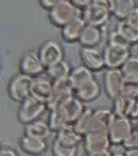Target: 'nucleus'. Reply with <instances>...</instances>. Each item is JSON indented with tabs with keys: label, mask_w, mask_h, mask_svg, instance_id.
Segmentation results:
<instances>
[{
	"label": "nucleus",
	"mask_w": 138,
	"mask_h": 156,
	"mask_svg": "<svg viewBox=\"0 0 138 156\" xmlns=\"http://www.w3.org/2000/svg\"><path fill=\"white\" fill-rule=\"evenodd\" d=\"M81 16L82 11L78 9L70 0H62L48 10V18L50 22L60 29Z\"/></svg>",
	"instance_id": "nucleus-1"
},
{
	"label": "nucleus",
	"mask_w": 138,
	"mask_h": 156,
	"mask_svg": "<svg viewBox=\"0 0 138 156\" xmlns=\"http://www.w3.org/2000/svg\"><path fill=\"white\" fill-rule=\"evenodd\" d=\"M45 112H48V105L30 95L20 103L17 112V119L21 124L27 125L33 121L41 119Z\"/></svg>",
	"instance_id": "nucleus-2"
},
{
	"label": "nucleus",
	"mask_w": 138,
	"mask_h": 156,
	"mask_svg": "<svg viewBox=\"0 0 138 156\" xmlns=\"http://www.w3.org/2000/svg\"><path fill=\"white\" fill-rule=\"evenodd\" d=\"M57 110L59 111L62 120L64 121L66 125H74L85 112L86 108H85L84 102H82L75 95H71L64 99L57 105Z\"/></svg>",
	"instance_id": "nucleus-3"
},
{
	"label": "nucleus",
	"mask_w": 138,
	"mask_h": 156,
	"mask_svg": "<svg viewBox=\"0 0 138 156\" xmlns=\"http://www.w3.org/2000/svg\"><path fill=\"white\" fill-rule=\"evenodd\" d=\"M32 78L22 73H18L11 76L7 85V92L10 99L16 103H21L22 101L31 95V84Z\"/></svg>",
	"instance_id": "nucleus-4"
},
{
	"label": "nucleus",
	"mask_w": 138,
	"mask_h": 156,
	"mask_svg": "<svg viewBox=\"0 0 138 156\" xmlns=\"http://www.w3.org/2000/svg\"><path fill=\"white\" fill-rule=\"evenodd\" d=\"M19 70L22 74H26L30 78L34 79L41 76V75H44L47 68L40 59L38 51L28 50L22 54L21 59H20Z\"/></svg>",
	"instance_id": "nucleus-5"
},
{
	"label": "nucleus",
	"mask_w": 138,
	"mask_h": 156,
	"mask_svg": "<svg viewBox=\"0 0 138 156\" xmlns=\"http://www.w3.org/2000/svg\"><path fill=\"white\" fill-rule=\"evenodd\" d=\"M38 53L47 69L49 66L64 60L63 45L57 40L49 39L43 41L38 49Z\"/></svg>",
	"instance_id": "nucleus-6"
},
{
	"label": "nucleus",
	"mask_w": 138,
	"mask_h": 156,
	"mask_svg": "<svg viewBox=\"0 0 138 156\" xmlns=\"http://www.w3.org/2000/svg\"><path fill=\"white\" fill-rule=\"evenodd\" d=\"M105 68L107 69H120L130 57V47L107 43L103 50Z\"/></svg>",
	"instance_id": "nucleus-7"
},
{
	"label": "nucleus",
	"mask_w": 138,
	"mask_h": 156,
	"mask_svg": "<svg viewBox=\"0 0 138 156\" xmlns=\"http://www.w3.org/2000/svg\"><path fill=\"white\" fill-rule=\"evenodd\" d=\"M134 131L132 119L126 116H117L115 115L112 122L111 127L108 129V136L112 144H122L126 142L127 138Z\"/></svg>",
	"instance_id": "nucleus-8"
},
{
	"label": "nucleus",
	"mask_w": 138,
	"mask_h": 156,
	"mask_svg": "<svg viewBox=\"0 0 138 156\" xmlns=\"http://www.w3.org/2000/svg\"><path fill=\"white\" fill-rule=\"evenodd\" d=\"M112 142L106 132H88L83 138V146L86 154H93L109 150Z\"/></svg>",
	"instance_id": "nucleus-9"
},
{
	"label": "nucleus",
	"mask_w": 138,
	"mask_h": 156,
	"mask_svg": "<svg viewBox=\"0 0 138 156\" xmlns=\"http://www.w3.org/2000/svg\"><path fill=\"white\" fill-rule=\"evenodd\" d=\"M125 75L120 69H107L104 73L103 83L105 93L111 100H114L116 96L122 94V87Z\"/></svg>",
	"instance_id": "nucleus-10"
},
{
	"label": "nucleus",
	"mask_w": 138,
	"mask_h": 156,
	"mask_svg": "<svg viewBox=\"0 0 138 156\" xmlns=\"http://www.w3.org/2000/svg\"><path fill=\"white\" fill-rule=\"evenodd\" d=\"M53 95V82L47 75L34 78L31 84V96L48 104Z\"/></svg>",
	"instance_id": "nucleus-11"
},
{
	"label": "nucleus",
	"mask_w": 138,
	"mask_h": 156,
	"mask_svg": "<svg viewBox=\"0 0 138 156\" xmlns=\"http://www.w3.org/2000/svg\"><path fill=\"white\" fill-rule=\"evenodd\" d=\"M80 58L87 69L91 71H101L105 68V60L104 54L98 48H87L82 47L80 50Z\"/></svg>",
	"instance_id": "nucleus-12"
},
{
	"label": "nucleus",
	"mask_w": 138,
	"mask_h": 156,
	"mask_svg": "<svg viewBox=\"0 0 138 156\" xmlns=\"http://www.w3.org/2000/svg\"><path fill=\"white\" fill-rule=\"evenodd\" d=\"M111 15L112 12H109L105 8L97 6L93 2L82 11V18L84 19L86 24L95 26V27L99 28L104 26L109 20Z\"/></svg>",
	"instance_id": "nucleus-13"
},
{
	"label": "nucleus",
	"mask_w": 138,
	"mask_h": 156,
	"mask_svg": "<svg viewBox=\"0 0 138 156\" xmlns=\"http://www.w3.org/2000/svg\"><path fill=\"white\" fill-rule=\"evenodd\" d=\"M115 114L112 110L108 108H93V114L91 120L90 132H106L111 127V124L114 120Z\"/></svg>",
	"instance_id": "nucleus-14"
},
{
	"label": "nucleus",
	"mask_w": 138,
	"mask_h": 156,
	"mask_svg": "<svg viewBox=\"0 0 138 156\" xmlns=\"http://www.w3.org/2000/svg\"><path fill=\"white\" fill-rule=\"evenodd\" d=\"M19 145H20L22 152L29 156H41L49 148L48 140L31 137V136L24 135V134L20 138Z\"/></svg>",
	"instance_id": "nucleus-15"
},
{
	"label": "nucleus",
	"mask_w": 138,
	"mask_h": 156,
	"mask_svg": "<svg viewBox=\"0 0 138 156\" xmlns=\"http://www.w3.org/2000/svg\"><path fill=\"white\" fill-rule=\"evenodd\" d=\"M85 26H86V22L81 16L61 28V38L66 43L78 42V39L84 30Z\"/></svg>",
	"instance_id": "nucleus-16"
},
{
	"label": "nucleus",
	"mask_w": 138,
	"mask_h": 156,
	"mask_svg": "<svg viewBox=\"0 0 138 156\" xmlns=\"http://www.w3.org/2000/svg\"><path fill=\"white\" fill-rule=\"evenodd\" d=\"M83 138L84 135H82L75 129L74 125H66L57 133V136L54 140L66 146L78 147L81 143H83Z\"/></svg>",
	"instance_id": "nucleus-17"
},
{
	"label": "nucleus",
	"mask_w": 138,
	"mask_h": 156,
	"mask_svg": "<svg viewBox=\"0 0 138 156\" xmlns=\"http://www.w3.org/2000/svg\"><path fill=\"white\" fill-rule=\"evenodd\" d=\"M103 40V32L102 29L95 26L86 24L84 30L82 32L78 43L81 47H87V48H97V45L101 44Z\"/></svg>",
	"instance_id": "nucleus-18"
},
{
	"label": "nucleus",
	"mask_w": 138,
	"mask_h": 156,
	"mask_svg": "<svg viewBox=\"0 0 138 156\" xmlns=\"http://www.w3.org/2000/svg\"><path fill=\"white\" fill-rule=\"evenodd\" d=\"M93 79H95L93 71H91L90 69H87L86 66L82 64V66H78L76 68H73L72 72L69 76V81L71 87H72L73 92H74L75 90L83 87L84 84L92 81Z\"/></svg>",
	"instance_id": "nucleus-19"
},
{
	"label": "nucleus",
	"mask_w": 138,
	"mask_h": 156,
	"mask_svg": "<svg viewBox=\"0 0 138 156\" xmlns=\"http://www.w3.org/2000/svg\"><path fill=\"white\" fill-rule=\"evenodd\" d=\"M78 99H80L82 102L88 103L93 102L94 100H96L101 94V84L97 81V79H93L92 81H90L88 83L84 84L83 87H81L80 89L75 90L73 92Z\"/></svg>",
	"instance_id": "nucleus-20"
},
{
	"label": "nucleus",
	"mask_w": 138,
	"mask_h": 156,
	"mask_svg": "<svg viewBox=\"0 0 138 156\" xmlns=\"http://www.w3.org/2000/svg\"><path fill=\"white\" fill-rule=\"evenodd\" d=\"M52 131L48 124V121H44L42 119H39L36 121H33L31 123L24 125L23 134L24 135L31 136L36 138H44L48 140L52 134Z\"/></svg>",
	"instance_id": "nucleus-21"
},
{
	"label": "nucleus",
	"mask_w": 138,
	"mask_h": 156,
	"mask_svg": "<svg viewBox=\"0 0 138 156\" xmlns=\"http://www.w3.org/2000/svg\"><path fill=\"white\" fill-rule=\"evenodd\" d=\"M72 69L73 68L70 66V63L67 61L62 60L53 64V66H49L45 71V75L49 79H51L52 82L64 80V79H69L70 74L72 72Z\"/></svg>",
	"instance_id": "nucleus-22"
},
{
	"label": "nucleus",
	"mask_w": 138,
	"mask_h": 156,
	"mask_svg": "<svg viewBox=\"0 0 138 156\" xmlns=\"http://www.w3.org/2000/svg\"><path fill=\"white\" fill-rule=\"evenodd\" d=\"M115 30L119 33L127 42H129L130 44L138 42V28L136 26H134V24H132L130 22H128L126 19L118 21Z\"/></svg>",
	"instance_id": "nucleus-23"
},
{
	"label": "nucleus",
	"mask_w": 138,
	"mask_h": 156,
	"mask_svg": "<svg viewBox=\"0 0 138 156\" xmlns=\"http://www.w3.org/2000/svg\"><path fill=\"white\" fill-rule=\"evenodd\" d=\"M135 0H115V7L113 15L119 20L126 19L130 12L136 8Z\"/></svg>",
	"instance_id": "nucleus-24"
},
{
	"label": "nucleus",
	"mask_w": 138,
	"mask_h": 156,
	"mask_svg": "<svg viewBox=\"0 0 138 156\" xmlns=\"http://www.w3.org/2000/svg\"><path fill=\"white\" fill-rule=\"evenodd\" d=\"M129 105H130V98L119 94L113 100V113L117 116H126L128 117Z\"/></svg>",
	"instance_id": "nucleus-25"
},
{
	"label": "nucleus",
	"mask_w": 138,
	"mask_h": 156,
	"mask_svg": "<svg viewBox=\"0 0 138 156\" xmlns=\"http://www.w3.org/2000/svg\"><path fill=\"white\" fill-rule=\"evenodd\" d=\"M52 156H78V147L66 146L53 140L51 146Z\"/></svg>",
	"instance_id": "nucleus-26"
},
{
	"label": "nucleus",
	"mask_w": 138,
	"mask_h": 156,
	"mask_svg": "<svg viewBox=\"0 0 138 156\" xmlns=\"http://www.w3.org/2000/svg\"><path fill=\"white\" fill-rule=\"evenodd\" d=\"M48 124L50 126L52 132L57 133L59 131L63 129L64 126H66V124L64 123V121L62 120L60 113L57 108L54 110H49L48 111Z\"/></svg>",
	"instance_id": "nucleus-27"
},
{
	"label": "nucleus",
	"mask_w": 138,
	"mask_h": 156,
	"mask_svg": "<svg viewBox=\"0 0 138 156\" xmlns=\"http://www.w3.org/2000/svg\"><path fill=\"white\" fill-rule=\"evenodd\" d=\"M92 114H93V108H86L84 113L82 114V116L78 120V122L74 124V127L81 133L82 135H85L86 133L90 132Z\"/></svg>",
	"instance_id": "nucleus-28"
},
{
	"label": "nucleus",
	"mask_w": 138,
	"mask_h": 156,
	"mask_svg": "<svg viewBox=\"0 0 138 156\" xmlns=\"http://www.w3.org/2000/svg\"><path fill=\"white\" fill-rule=\"evenodd\" d=\"M122 94L128 96V98H134V96L138 95V78L125 76L123 87H122Z\"/></svg>",
	"instance_id": "nucleus-29"
},
{
	"label": "nucleus",
	"mask_w": 138,
	"mask_h": 156,
	"mask_svg": "<svg viewBox=\"0 0 138 156\" xmlns=\"http://www.w3.org/2000/svg\"><path fill=\"white\" fill-rule=\"evenodd\" d=\"M125 76H135L138 78V57L130 55L129 59L120 68Z\"/></svg>",
	"instance_id": "nucleus-30"
},
{
	"label": "nucleus",
	"mask_w": 138,
	"mask_h": 156,
	"mask_svg": "<svg viewBox=\"0 0 138 156\" xmlns=\"http://www.w3.org/2000/svg\"><path fill=\"white\" fill-rule=\"evenodd\" d=\"M107 43H113V44H118V45H125V47H130V45H132L129 42H127L126 40L124 39L123 37L120 36L116 30H113L109 32Z\"/></svg>",
	"instance_id": "nucleus-31"
},
{
	"label": "nucleus",
	"mask_w": 138,
	"mask_h": 156,
	"mask_svg": "<svg viewBox=\"0 0 138 156\" xmlns=\"http://www.w3.org/2000/svg\"><path fill=\"white\" fill-rule=\"evenodd\" d=\"M123 146L126 150L127 148H138V123L135 129H134V131H133V133L130 134V136L123 144Z\"/></svg>",
	"instance_id": "nucleus-32"
},
{
	"label": "nucleus",
	"mask_w": 138,
	"mask_h": 156,
	"mask_svg": "<svg viewBox=\"0 0 138 156\" xmlns=\"http://www.w3.org/2000/svg\"><path fill=\"white\" fill-rule=\"evenodd\" d=\"M129 119H138V95L130 98V105H129Z\"/></svg>",
	"instance_id": "nucleus-33"
},
{
	"label": "nucleus",
	"mask_w": 138,
	"mask_h": 156,
	"mask_svg": "<svg viewBox=\"0 0 138 156\" xmlns=\"http://www.w3.org/2000/svg\"><path fill=\"white\" fill-rule=\"evenodd\" d=\"M93 3H95V5H97L99 7L105 8L106 10H108L112 13L114 11L115 0H93Z\"/></svg>",
	"instance_id": "nucleus-34"
},
{
	"label": "nucleus",
	"mask_w": 138,
	"mask_h": 156,
	"mask_svg": "<svg viewBox=\"0 0 138 156\" xmlns=\"http://www.w3.org/2000/svg\"><path fill=\"white\" fill-rule=\"evenodd\" d=\"M0 156H19V153L11 146H0Z\"/></svg>",
	"instance_id": "nucleus-35"
},
{
	"label": "nucleus",
	"mask_w": 138,
	"mask_h": 156,
	"mask_svg": "<svg viewBox=\"0 0 138 156\" xmlns=\"http://www.w3.org/2000/svg\"><path fill=\"white\" fill-rule=\"evenodd\" d=\"M70 1H71L78 9L81 10V11H83L85 8H87L91 3L93 2V0H70Z\"/></svg>",
	"instance_id": "nucleus-36"
},
{
	"label": "nucleus",
	"mask_w": 138,
	"mask_h": 156,
	"mask_svg": "<svg viewBox=\"0 0 138 156\" xmlns=\"http://www.w3.org/2000/svg\"><path fill=\"white\" fill-rule=\"evenodd\" d=\"M40 3V6L42 7L43 9L50 10L53 6H55L57 3H59L62 0H38Z\"/></svg>",
	"instance_id": "nucleus-37"
},
{
	"label": "nucleus",
	"mask_w": 138,
	"mask_h": 156,
	"mask_svg": "<svg viewBox=\"0 0 138 156\" xmlns=\"http://www.w3.org/2000/svg\"><path fill=\"white\" fill-rule=\"evenodd\" d=\"M126 20L138 28V7H136L135 9L130 12V15L127 17Z\"/></svg>",
	"instance_id": "nucleus-38"
},
{
	"label": "nucleus",
	"mask_w": 138,
	"mask_h": 156,
	"mask_svg": "<svg viewBox=\"0 0 138 156\" xmlns=\"http://www.w3.org/2000/svg\"><path fill=\"white\" fill-rule=\"evenodd\" d=\"M84 156H113V154L109 152V150H107V151H103V152H98V153L86 154Z\"/></svg>",
	"instance_id": "nucleus-39"
},
{
	"label": "nucleus",
	"mask_w": 138,
	"mask_h": 156,
	"mask_svg": "<svg viewBox=\"0 0 138 156\" xmlns=\"http://www.w3.org/2000/svg\"><path fill=\"white\" fill-rule=\"evenodd\" d=\"M124 156H138V148H127Z\"/></svg>",
	"instance_id": "nucleus-40"
},
{
	"label": "nucleus",
	"mask_w": 138,
	"mask_h": 156,
	"mask_svg": "<svg viewBox=\"0 0 138 156\" xmlns=\"http://www.w3.org/2000/svg\"><path fill=\"white\" fill-rule=\"evenodd\" d=\"M113 156H124V154H115V155Z\"/></svg>",
	"instance_id": "nucleus-41"
}]
</instances>
